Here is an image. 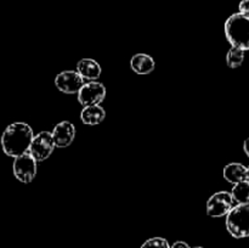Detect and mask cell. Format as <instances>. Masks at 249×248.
I'll use <instances>...</instances> for the list:
<instances>
[{"instance_id": "6da1fadb", "label": "cell", "mask_w": 249, "mask_h": 248, "mask_svg": "<svg viewBox=\"0 0 249 248\" xmlns=\"http://www.w3.org/2000/svg\"><path fill=\"white\" fill-rule=\"evenodd\" d=\"M34 135L31 126L23 122H16L7 126L1 135L2 151L10 157H18L29 152Z\"/></svg>"}, {"instance_id": "7a4b0ae2", "label": "cell", "mask_w": 249, "mask_h": 248, "mask_svg": "<svg viewBox=\"0 0 249 248\" xmlns=\"http://www.w3.org/2000/svg\"><path fill=\"white\" fill-rule=\"evenodd\" d=\"M225 35L233 48L249 50V17L233 14L225 22Z\"/></svg>"}, {"instance_id": "3957f363", "label": "cell", "mask_w": 249, "mask_h": 248, "mask_svg": "<svg viewBox=\"0 0 249 248\" xmlns=\"http://www.w3.org/2000/svg\"><path fill=\"white\" fill-rule=\"evenodd\" d=\"M226 229L235 238L249 237V204H236L226 215Z\"/></svg>"}, {"instance_id": "277c9868", "label": "cell", "mask_w": 249, "mask_h": 248, "mask_svg": "<svg viewBox=\"0 0 249 248\" xmlns=\"http://www.w3.org/2000/svg\"><path fill=\"white\" fill-rule=\"evenodd\" d=\"M236 204L238 203L235 201L231 192H215L207 202V214L213 218H220V216L228 215Z\"/></svg>"}, {"instance_id": "5b68a950", "label": "cell", "mask_w": 249, "mask_h": 248, "mask_svg": "<svg viewBox=\"0 0 249 248\" xmlns=\"http://www.w3.org/2000/svg\"><path fill=\"white\" fill-rule=\"evenodd\" d=\"M56 145L53 142V134L49 131H41L38 135L34 136L31 147H29V153L33 156L36 162H43L46 158L50 157Z\"/></svg>"}, {"instance_id": "8992f818", "label": "cell", "mask_w": 249, "mask_h": 248, "mask_svg": "<svg viewBox=\"0 0 249 248\" xmlns=\"http://www.w3.org/2000/svg\"><path fill=\"white\" fill-rule=\"evenodd\" d=\"M36 163L38 162L29 152L15 158L12 169L16 179L23 184L31 182L36 174Z\"/></svg>"}, {"instance_id": "52a82bcc", "label": "cell", "mask_w": 249, "mask_h": 248, "mask_svg": "<svg viewBox=\"0 0 249 248\" xmlns=\"http://www.w3.org/2000/svg\"><path fill=\"white\" fill-rule=\"evenodd\" d=\"M106 97V88L102 83L89 82L78 91V101L84 107L100 105Z\"/></svg>"}, {"instance_id": "ba28073f", "label": "cell", "mask_w": 249, "mask_h": 248, "mask_svg": "<svg viewBox=\"0 0 249 248\" xmlns=\"http://www.w3.org/2000/svg\"><path fill=\"white\" fill-rule=\"evenodd\" d=\"M84 84L85 79L75 71H65L55 78L56 88L65 94H78Z\"/></svg>"}, {"instance_id": "9c48e42d", "label": "cell", "mask_w": 249, "mask_h": 248, "mask_svg": "<svg viewBox=\"0 0 249 248\" xmlns=\"http://www.w3.org/2000/svg\"><path fill=\"white\" fill-rule=\"evenodd\" d=\"M53 142L57 147H67L75 138V128L71 122L63 121L58 123L53 130Z\"/></svg>"}, {"instance_id": "30bf717a", "label": "cell", "mask_w": 249, "mask_h": 248, "mask_svg": "<svg viewBox=\"0 0 249 248\" xmlns=\"http://www.w3.org/2000/svg\"><path fill=\"white\" fill-rule=\"evenodd\" d=\"M130 67L136 74L146 75L153 72L156 67V62L152 56L147 55V53H136L131 57Z\"/></svg>"}, {"instance_id": "8fae6325", "label": "cell", "mask_w": 249, "mask_h": 248, "mask_svg": "<svg viewBox=\"0 0 249 248\" xmlns=\"http://www.w3.org/2000/svg\"><path fill=\"white\" fill-rule=\"evenodd\" d=\"M224 179L228 180L231 184L236 185L238 182H242L248 180V168L241 163H229L224 168Z\"/></svg>"}, {"instance_id": "7c38bea8", "label": "cell", "mask_w": 249, "mask_h": 248, "mask_svg": "<svg viewBox=\"0 0 249 248\" xmlns=\"http://www.w3.org/2000/svg\"><path fill=\"white\" fill-rule=\"evenodd\" d=\"M77 72L85 80H95L101 75V66L92 58H83L77 63Z\"/></svg>"}, {"instance_id": "4fadbf2b", "label": "cell", "mask_w": 249, "mask_h": 248, "mask_svg": "<svg viewBox=\"0 0 249 248\" xmlns=\"http://www.w3.org/2000/svg\"><path fill=\"white\" fill-rule=\"evenodd\" d=\"M105 117H106V112L99 105L84 107L82 113H80L82 122L84 124H87V125H97V124H101L104 122Z\"/></svg>"}, {"instance_id": "5bb4252c", "label": "cell", "mask_w": 249, "mask_h": 248, "mask_svg": "<svg viewBox=\"0 0 249 248\" xmlns=\"http://www.w3.org/2000/svg\"><path fill=\"white\" fill-rule=\"evenodd\" d=\"M231 194L237 203L249 204V180L233 185Z\"/></svg>"}, {"instance_id": "9a60e30c", "label": "cell", "mask_w": 249, "mask_h": 248, "mask_svg": "<svg viewBox=\"0 0 249 248\" xmlns=\"http://www.w3.org/2000/svg\"><path fill=\"white\" fill-rule=\"evenodd\" d=\"M245 60V51L238 48H231L226 55V63L230 68L240 67Z\"/></svg>"}, {"instance_id": "2e32d148", "label": "cell", "mask_w": 249, "mask_h": 248, "mask_svg": "<svg viewBox=\"0 0 249 248\" xmlns=\"http://www.w3.org/2000/svg\"><path fill=\"white\" fill-rule=\"evenodd\" d=\"M141 248H170L169 243L163 237H152L145 241Z\"/></svg>"}, {"instance_id": "e0dca14e", "label": "cell", "mask_w": 249, "mask_h": 248, "mask_svg": "<svg viewBox=\"0 0 249 248\" xmlns=\"http://www.w3.org/2000/svg\"><path fill=\"white\" fill-rule=\"evenodd\" d=\"M238 7H240V14H242L246 17H249V0H242Z\"/></svg>"}, {"instance_id": "ac0fdd59", "label": "cell", "mask_w": 249, "mask_h": 248, "mask_svg": "<svg viewBox=\"0 0 249 248\" xmlns=\"http://www.w3.org/2000/svg\"><path fill=\"white\" fill-rule=\"evenodd\" d=\"M170 248H191L186 242L184 241H177L173 246H170Z\"/></svg>"}, {"instance_id": "d6986e66", "label": "cell", "mask_w": 249, "mask_h": 248, "mask_svg": "<svg viewBox=\"0 0 249 248\" xmlns=\"http://www.w3.org/2000/svg\"><path fill=\"white\" fill-rule=\"evenodd\" d=\"M243 150H245V153L249 157V138L246 139L245 142H243Z\"/></svg>"}, {"instance_id": "ffe728a7", "label": "cell", "mask_w": 249, "mask_h": 248, "mask_svg": "<svg viewBox=\"0 0 249 248\" xmlns=\"http://www.w3.org/2000/svg\"><path fill=\"white\" fill-rule=\"evenodd\" d=\"M194 248H203V247H199V246H197V247H194Z\"/></svg>"}, {"instance_id": "44dd1931", "label": "cell", "mask_w": 249, "mask_h": 248, "mask_svg": "<svg viewBox=\"0 0 249 248\" xmlns=\"http://www.w3.org/2000/svg\"><path fill=\"white\" fill-rule=\"evenodd\" d=\"M248 180H249V167H248Z\"/></svg>"}]
</instances>
